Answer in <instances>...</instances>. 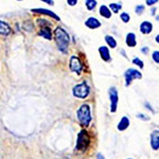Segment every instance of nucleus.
<instances>
[{"mask_svg":"<svg viewBox=\"0 0 159 159\" xmlns=\"http://www.w3.org/2000/svg\"><path fill=\"white\" fill-rule=\"evenodd\" d=\"M72 93L76 98L86 99L87 97L89 96V93H90V88H89L88 84H87L86 82H83V83L78 84V85H75L73 87Z\"/></svg>","mask_w":159,"mask_h":159,"instance_id":"nucleus-4","label":"nucleus"},{"mask_svg":"<svg viewBox=\"0 0 159 159\" xmlns=\"http://www.w3.org/2000/svg\"><path fill=\"white\" fill-rule=\"evenodd\" d=\"M97 159H105L104 155H102L101 153H99L98 155H97Z\"/></svg>","mask_w":159,"mask_h":159,"instance_id":"nucleus-30","label":"nucleus"},{"mask_svg":"<svg viewBox=\"0 0 159 159\" xmlns=\"http://www.w3.org/2000/svg\"><path fill=\"white\" fill-rule=\"evenodd\" d=\"M140 31L143 34H150L153 31V24L151 21H143L142 24L140 25Z\"/></svg>","mask_w":159,"mask_h":159,"instance_id":"nucleus-12","label":"nucleus"},{"mask_svg":"<svg viewBox=\"0 0 159 159\" xmlns=\"http://www.w3.org/2000/svg\"><path fill=\"white\" fill-rule=\"evenodd\" d=\"M18 1H21V0H18Z\"/></svg>","mask_w":159,"mask_h":159,"instance_id":"nucleus-35","label":"nucleus"},{"mask_svg":"<svg viewBox=\"0 0 159 159\" xmlns=\"http://www.w3.org/2000/svg\"><path fill=\"white\" fill-rule=\"evenodd\" d=\"M105 42L107 43V45H108L110 48H116L117 47L116 39H115L112 36H110V35H106V36H105Z\"/></svg>","mask_w":159,"mask_h":159,"instance_id":"nucleus-18","label":"nucleus"},{"mask_svg":"<svg viewBox=\"0 0 159 159\" xmlns=\"http://www.w3.org/2000/svg\"><path fill=\"white\" fill-rule=\"evenodd\" d=\"M155 40H156V43H159V34L157 35V36L155 37Z\"/></svg>","mask_w":159,"mask_h":159,"instance_id":"nucleus-32","label":"nucleus"},{"mask_svg":"<svg viewBox=\"0 0 159 159\" xmlns=\"http://www.w3.org/2000/svg\"><path fill=\"white\" fill-rule=\"evenodd\" d=\"M144 10H145V7L142 6V4H140V6H137V7H135V12H136V14H137V15H141L143 12H144Z\"/></svg>","mask_w":159,"mask_h":159,"instance_id":"nucleus-23","label":"nucleus"},{"mask_svg":"<svg viewBox=\"0 0 159 159\" xmlns=\"http://www.w3.org/2000/svg\"><path fill=\"white\" fill-rule=\"evenodd\" d=\"M124 78H125V86H129L134 80H140L142 78V73L140 71L136 70V69L129 68L124 72Z\"/></svg>","mask_w":159,"mask_h":159,"instance_id":"nucleus-5","label":"nucleus"},{"mask_svg":"<svg viewBox=\"0 0 159 159\" xmlns=\"http://www.w3.org/2000/svg\"><path fill=\"white\" fill-rule=\"evenodd\" d=\"M67 3L70 7H74L76 3H78V0H67Z\"/></svg>","mask_w":159,"mask_h":159,"instance_id":"nucleus-26","label":"nucleus"},{"mask_svg":"<svg viewBox=\"0 0 159 159\" xmlns=\"http://www.w3.org/2000/svg\"><path fill=\"white\" fill-rule=\"evenodd\" d=\"M109 100H110V111L115 112L117 110L118 102H119V96L116 87H110L109 88Z\"/></svg>","mask_w":159,"mask_h":159,"instance_id":"nucleus-6","label":"nucleus"},{"mask_svg":"<svg viewBox=\"0 0 159 159\" xmlns=\"http://www.w3.org/2000/svg\"><path fill=\"white\" fill-rule=\"evenodd\" d=\"M155 12H156V9L154 7V9H152V14H153V15H155Z\"/></svg>","mask_w":159,"mask_h":159,"instance_id":"nucleus-33","label":"nucleus"},{"mask_svg":"<svg viewBox=\"0 0 159 159\" xmlns=\"http://www.w3.org/2000/svg\"><path fill=\"white\" fill-rule=\"evenodd\" d=\"M69 67H70V70L75 72L76 74H81L82 70H83V65H82L81 61L78 56L73 55L71 56L70 58V63H69Z\"/></svg>","mask_w":159,"mask_h":159,"instance_id":"nucleus-7","label":"nucleus"},{"mask_svg":"<svg viewBox=\"0 0 159 159\" xmlns=\"http://www.w3.org/2000/svg\"><path fill=\"white\" fill-rule=\"evenodd\" d=\"M54 38L58 50L63 53H67L69 42H70V37H69L68 33L61 28H56V30L54 31Z\"/></svg>","mask_w":159,"mask_h":159,"instance_id":"nucleus-1","label":"nucleus"},{"mask_svg":"<svg viewBox=\"0 0 159 159\" xmlns=\"http://www.w3.org/2000/svg\"><path fill=\"white\" fill-rule=\"evenodd\" d=\"M151 148L154 151L159 150V129H155L151 134Z\"/></svg>","mask_w":159,"mask_h":159,"instance_id":"nucleus-8","label":"nucleus"},{"mask_svg":"<svg viewBox=\"0 0 159 159\" xmlns=\"http://www.w3.org/2000/svg\"><path fill=\"white\" fill-rule=\"evenodd\" d=\"M125 43H126V45L130 48L137 46V38H136V35L134 33L130 32L126 35V40H125Z\"/></svg>","mask_w":159,"mask_h":159,"instance_id":"nucleus-13","label":"nucleus"},{"mask_svg":"<svg viewBox=\"0 0 159 159\" xmlns=\"http://www.w3.org/2000/svg\"><path fill=\"white\" fill-rule=\"evenodd\" d=\"M99 53H100V55H101V57L103 61H109L110 60H111V57H110L109 49L107 47H105V46H102V47L99 48Z\"/></svg>","mask_w":159,"mask_h":159,"instance_id":"nucleus-11","label":"nucleus"},{"mask_svg":"<svg viewBox=\"0 0 159 159\" xmlns=\"http://www.w3.org/2000/svg\"><path fill=\"white\" fill-rule=\"evenodd\" d=\"M39 35H40V36H43V37H45L46 39H48V40L52 39V33H51V29L49 27L43 28V29L40 30V32H39Z\"/></svg>","mask_w":159,"mask_h":159,"instance_id":"nucleus-16","label":"nucleus"},{"mask_svg":"<svg viewBox=\"0 0 159 159\" xmlns=\"http://www.w3.org/2000/svg\"><path fill=\"white\" fill-rule=\"evenodd\" d=\"M127 159H132V158H127Z\"/></svg>","mask_w":159,"mask_h":159,"instance_id":"nucleus-34","label":"nucleus"},{"mask_svg":"<svg viewBox=\"0 0 159 159\" xmlns=\"http://www.w3.org/2000/svg\"><path fill=\"white\" fill-rule=\"evenodd\" d=\"M31 11H32L33 13H36V14L47 15V16H50V17H52V18H54L55 20H60V17H58L54 12L50 11V10H47V9H32Z\"/></svg>","mask_w":159,"mask_h":159,"instance_id":"nucleus-9","label":"nucleus"},{"mask_svg":"<svg viewBox=\"0 0 159 159\" xmlns=\"http://www.w3.org/2000/svg\"><path fill=\"white\" fill-rule=\"evenodd\" d=\"M89 144H90V138H89L88 133H87L85 129H82L78 135L75 150L84 152L85 150H87V148L89 147Z\"/></svg>","mask_w":159,"mask_h":159,"instance_id":"nucleus-3","label":"nucleus"},{"mask_svg":"<svg viewBox=\"0 0 159 159\" xmlns=\"http://www.w3.org/2000/svg\"><path fill=\"white\" fill-rule=\"evenodd\" d=\"M141 52L144 53V54H148V47H143L142 49H141Z\"/></svg>","mask_w":159,"mask_h":159,"instance_id":"nucleus-29","label":"nucleus"},{"mask_svg":"<svg viewBox=\"0 0 159 159\" xmlns=\"http://www.w3.org/2000/svg\"><path fill=\"white\" fill-rule=\"evenodd\" d=\"M40 1L46 2V3L50 4V6H53V4H54V2H53V0H40Z\"/></svg>","mask_w":159,"mask_h":159,"instance_id":"nucleus-28","label":"nucleus"},{"mask_svg":"<svg viewBox=\"0 0 159 159\" xmlns=\"http://www.w3.org/2000/svg\"><path fill=\"white\" fill-rule=\"evenodd\" d=\"M78 119L80 123L83 126H88L90 124L92 118H91V111H90V106L88 104H83L78 110Z\"/></svg>","mask_w":159,"mask_h":159,"instance_id":"nucleus-2","label":"nucleus"},{"mask_svg":"<svg viewBox=\"0 0 159 159\" xmlns=\"http://www.w3.org/2000/svg\"><path fill=\"white\" fill-rule=\"evenodd\" d=\"M158 2V0H147V1H145V3L148 4V6H154V4H156Z\"/></svg>","mask_w":159,"mask_h":159,"instance_id":"nucleus-25","label":"nucleus"},{"mask_svg":"<svg viewBox=\"0 0 159 159\" xmlns=\"http://www.w3.org/2000/svg\"><path fill=\"white\" fill-rule=\"evenodd\" d=\"M109 7H110L109 9L111 10L114 13H119V11L121 10V7H122L120 4H118V3H110Z\"/></svg>","mask_w":159,"mask_h":159,"instance_id":"nucleus-20","label":"nucleus"},{"mask_svg":"<svg viewBox=\"0 0 159 159\" xmlns=\"http://www.w3.org/2000/svg\"><path fill=\"white\" fill-rule=\"evenodd\" d=\"M85 4H86V7L88 11H92V10L97 7V1L96 0H86Z\"/></svg>","mask_w":159,"mask_h":159,"instance_id":"nucleus-19","label":"nucleus"},{"mask_svg":"<svg viewBox=\"0 0 159 159\" xmlns=\"http://www.w3.org/2000/svg\"><path fill=\"white\" fill-rule=\"evenodd\" d=\"M138 118L142 120H150V117L148 116H145V115H142V114H138Z\"/></svg>","mask_w":159,"mask_h":159,"instance_id":"nucleus-27","label":"nucleus"},{"mask_svg":"<svg viewBox=\"0 0 159 159\" xmlns=\"http://www.w3.org/2000/svg\"><path fill=\"white\" fill-rule=\"evenodd\" d=\"M120 18L123 22H125V24H127V22L130 20V16L129 13H121V15H120Z\"/></svg>","mask_w":159,"mask_h":159,"instance_id":"nucleus-21","label":"nucleus"},{"mask_svg":"<svg viewBox=\"0 0 159 159\" xmlns=\"http://www.w3.org/2000/svg\"><path fill=\"white\" fill-rule=\"evenodd\" d=\"M152 58L155 63L159 64V51H154L153 54H152Z\"/></svg>","mask_w":159,"mask_h":159,"instance_id":"nucleus-24","label":"nucleus"},{"mask_svg":"<svg viewBox=\"0 0 159 159\" xmlns=\"http://www.w3.org/2000/svg\"><path fill=\"white\" fill-rule=\"evenodd\" d=\"M133 63H134L136 66H138L139 68H141V69L144 67V64H143V61H141L140 58H138V57L134 58V60H133Z\"/></svg>","mask_w":159,"mask_h":159,"instance_id":"nucleus-22","label":"nucleus"},{"mask_svg":"<svg viewBox=\"0 0 159 159\" xmlns=\"http://www.w3.org/2000/svg\"><path fill=\"white\" fill-rule=\"evenodd\" d=\"M85 25L88 27L89 29H98V28L101 27V22L94 17H89L85 21Z\"/></svg>","mask_w":159,"mask_h":159,"instance_id":"nucleus-10","label":"nucleus"},{"mask_svg":"<svg viewBox=\"0 0 159 159\" xmlns=\"http://www.w3.org/2000/svg\"><path fill=\"white\" fill-rule=\"evenodd\" d=\"M100 14H101V16H103L104 18H110V17H111V11H110V9L108 7L104 6V4L100 7Z\"/></svg>","mask_w":159,"mask_h":159,"instance_id":"nucleus-17","label":"nucleus"},{"mask_svg":"<svg viewBox=\"0 0 159 159\" xmlns=\"http://www.w3.org/2000/svg\"><path fill=\"white\" fill-rule=\"evenodd\" d=\"M10 33H11V28H10V25H7L6 21L0 20V35L7 36Z\"/></svg>","mask_w":159,"mask_h":159,"instance_id":"nucleus-14","label":"nucleus"},{"mask_svg":"<svg viewBox=\"0 0 159 159\" xmlns=\"http://www.w3.org/2000/svg\"><path fill=\"white\" fill-rule=\"evenodd\" d=\"M145 106H148V109H150L151 111H154V110H153V108H152V107L150 106V104H148V103H145Z\"/></svg>","mask_w":159,"mask_h":159,"instance_id":"nucleus-31","label":"nucleus"},{"mask_svg":"<svg viewBox=\"0 0 159 159\" xmlns=\"http://www.w3.org/2000/svg\"><path fill=\"white\" fill-rule=\"evenodd\" d=\"M129 126V119L127 117H122V119L120 120L119 124H118L117 129L120 130V132H123Z\"/></svg>","mask_w":159,"mask_h":159,"instance_id":"nucleus-15","label":"nucleus"}]
</instances>
